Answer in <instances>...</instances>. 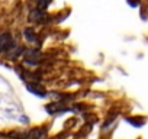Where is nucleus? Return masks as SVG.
<instances>
[{
  "mask_svg": "<svg viewBox=\"0 0 148 139\" xmlns=\"http://www.w3.org/2000/svg\"><path fill=\"white\" fill-rule=\"evenodd\" d=\"M128 5L131 7H136V6H139V0H128Z\"/></svg>",
  "mask_w": 148,
  "mask_h": 139,
  "instance_id": "obj_9",
  "label": "nucleus"
},
{
  "mask_svg": "<svg viewBox=\"0 0 148 139\" xmlns=\"http://www.w3.org/2000/svg\"><path fill=\"white\" fill-rule=\"evenodd\" d=\"M36 3H38V7H39V9H45V7L49 5V0H38Z\"/></svg>",
  "mask_w": 148,
  "mask_h": 139,
  "instance_id": "obj_7",
  "label": "nucleus"
},
{
  "mask_svg": "<svg viewBox=\"0 0 148 139\" xmlns=\"http://www.w3.org/2000/svg\"><path fill=\"white\" fill-rule=\"evenodd\" d=\"M23 35H25V39H26L28 42H35V39H36L35 31H34L32 28H26V29L23 31Z\"/></svg>",
  "mask_w": 148,
  "mask_h": 139,
  "instance_id": "obj_3",
  "label": "nucleus"
},
{
  "mask_svg": "<svg viewBox=\"0 0 148 139\" xmlns=\"http://www.w3.org/2000/svg\"><path fill=\"white\" fill-rule=\"evenodd\" d=\"M22 51H23V48L18 46V48H16V49H15L13 52H10V58H15V57H16V55H19V54H21Z\"/></svg>",
  "mask_w": 148,
  "mask_h": 139,
  "instance_id": "obj_8",
  "label": "nucleus"
},
{
  "mask_svg": "<svg viewBox=\"0 0 148 139\" xmlns=\"http://www.w3.org/2000/svg\"><path fill=\"white\" fill-rule=\"evenodd\" d=\"M12 45H13V41H12L10 33H3V35H0V52L5 51V49L13 48Z\"/></svg>",
  "mask_w": 148,
  "mask_h": 139,
  "instance_id": "obj_1",
  "label": "nucleus"
},
{
  "mask_svg": "<svg viewBox=\"0 0 148 139\" xmlns=\"http://www.w3.org/2000/svg\"><path fill=\"white\" fill-rule=\"evenodd\" d=\"M126 122H129L131 125H134V126H136V127H141V126L145 123V120H144V119L136 120V119H131V117H128V119H126Z\"/></svg>",
  "mask_w": 148,
  "mask_h": 139,
  "instance_id": "obj_6",
  "label": "nucleus"
},
{
  "mask_svg": "<svg viewBox=\"0 0 148 139\" xmlns=\"http://www.w3.org/2000/svg\"><path fill=\"white\" fill-rule=\"evenodd\" d=\"M28 90H29V91H32L34 94L39 96V97H45V96H47L45 90H44V89H41V87H38V86H31V84H28Z\"/></svg>",
  "mask_w": 148,
  "mask_h": 139,
  "instance_id": "obj_2",
  "label": "nucleus"
},
{
  "mask_svg": "<svg viewBox=\"0 0 148 139\" xmlns=\"http://www.w3.org/2000/svg\"><path fill=\"white\" fill-rule=\"evenodd\" d=\"M44 18H45V13H44V12L34 10V12L31 13V20H35V22H44Z\"/></svg>",
  "mask_w": 148,
  "mask_h": 139,
  "instance_id": "obj_4",
  "label": "nucleus"
},
{
  "mask_svg": "<svg viewBox=\"0 0 148 139\" xmlns=\"http://www.w3.org/2000/svg\"><path fill=\"white\" fill-rule=\"evenodd\" d=\"M42 133H44L42 129H35L34 132L29 133V138H31V139H41V138H42Z\"/></svg>",
  "mask_w": 148,
  "mask_h": 139,
  "instance_id": "obj_5",
  "label": "nucleus"
}]
</instances>
